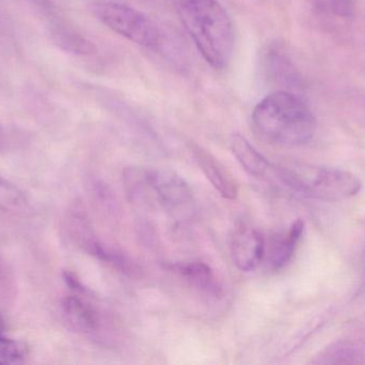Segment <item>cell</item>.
<instances>
[{"mask_svg": "<svg viewBox=\"0 0 365 365\" xmlns=\"http://www.w3.org/2000/svg\"><path fill=\"white\" fill-rule=\"evenodd\" d=\"M272 175L283 186L307 199L340 201L359 194L362 182L344 169L289 163L272 165Z\"/></svg>", "mask_w": 365, "mask_h": 365, "instance_id": "3957f363", "label": "cell"}, {"mask_svg": "<svg viewBox=\"0 0 365 365\" xmlns=\"http://www.w3.org/2000/svg\"><path fill=\"white\" fill-rule=\"evenodd\" d=\"M4 330V319H2L1 314H0V336H2V332Z\"/></svg>", "mask_w": 365, "mask_h": 365, "instance_id": "d6986e66", "label": "cell"}, {"mask_svg": "<svg viewBox=\"0 0 365 365\" xmlns=\"http://www.w3.org/2000/svg\"><path fill=\"white\" fill-rule=\"evenodd\" d=\"M232 152H233L238 162L240 163L245 171L253 177L261 178L272 173V164L268 162L267 159L259 154L246 137L242 135H232L230 141Z\"/></svg>", "mask_w": 365, "mask_h": 365, "instance_id": "30bf717a", "label": "cell"}, {"mask_svg": "<svg viewBox=\"0 0 365 365\" xmlns=\"http://www.w3.org/2000/svg\"><path fill=\"white\" fill-rule=\"evenodd\" d=\"M178 12L202 57L216 70L229 66L235 34L231 17L218 0H178Z\"/></svg>", "mask_w": 365, "mask_h": 365, "instance_id": "7a4b0ae2", "label": "cell"}, {"mask_svg": "<svg viewBox=\"0 0 365 365\" xmlns=\"http://www.w3.org/2000/svg\"><path fill=\"white\" fill-rule=\"evenodd\" d=\"M66 281L73 293L62 300V313L71 328L81 334H94L100 327V314L88 300L87 291L72 274H66Z\"/></svg>", "mask_w": 365, "mask_h": 365, "instance_id": "8992f818", "label": "cell"}, {"mask_svg": "<svg viewBox=\"0 0 365 365\" xmlns=\"http://www.w3.org/2000/svg\"><path fill=\"white\" fill-rule=\"evenodd\" d=\"M193 156L199 165L200 169L204 174L212 186L218 191L223 199L235 201L237 199L240 189L231 171L212 154L202 148L195 147Z\"/></svg>", "mask_w": 365, "mask_h": 365, "instance_id": "ba28073f", "label": "cell"}, {"mask_svg": "<svg viewBox=\"0 0 365 365\" xmlns=\"http://www.w3.org/2000/svg\"><path fill=\"white\" fill-rule=\"evenodd\" d=\"M310 4H312L313 6H317V8H319V6L324 4L323 0H308Z\"/></svg>", "mask_w": 365, "mask_h": 365, "instance_id": "e0dca14e", "label": "cell"}, {"mask_svg": "<svg viewBox=\"0 0 365 365\" xmlns=\"http://www.w3.org/2000/svg\"><path fill=\"white\" fill-rule=\"evenodd\" d=\"M29 208L25 194L0 176V210L8 214H25Z\"/></svg>", "mask_w": 365, "mask_h": 365, "instance_id": "4fadbf2b", "label": "cell"}, {"mask_svg": "<svg viewBox=\"0 0 365 365\" xmlns=\"http://www.w3.org/2000/svg\"><path fill=\"white\" fill-rule=\"evenodd\" d=\"M332 12L340 17L353 16L355 12V0H329Z\"/></svg>", "mask_w": 365, "mask_h": 365, "instance_id": "2e32d148", "label": "cell"}, {"mask_svg": "<svg viewBox=\"0 0 365 365\" xmlns=\"http://www.w3.org/2000/svg\"><path fill=\"white\" fill-rule=\"evenodd\" d=\"M252 124L262 139L287 148L307 145L317 131V120L308 105L287 90L262 99L253 109Z\"/></svg>", "mask_w": 365, "mask_h": 365, "instance_id": "6da1fadb", "label": "cell"}, {"mask_svg": "<svg viewBox=\"0 0 365 365\" xmlns=\"http://www.w3.org/2000/svg\"><path fill=\"white\" fill-rule=\"evenodd\" d=\"M230 251L233 263L240 271H252L265 256V240L257 229L240 224L234 229Z\"/></svg>", "mask_w": 365, "mask_h": 365, "instance_id": "52a82bcc", "label": "cell"}, {"mask_svg": "<svg viewBox=\"0 0 365 365\" xmlns=\"http://www.w3.org/2000/svg\"><path fill=\"white\" fill-rule=\"evenodd\" d=\"M154 199L178 223H187L195 214V199L186 180L170 169L149 171Z\"/></svg>", "mask_w": 365, "mask_h": 365, "instance_id": "5b68a950", "label": "cell"}, {"mask_svg": "<svg viewBox=\"0 0 365 365\" xmlns=\"http://www.w3.org/2000/svg\"><path fill=\"white\" fill-rule=\"evenodd\" d=\"M51 38L58 47L70 53L91 54L96 51V46L90 41L68 30H56Z\"/></svg>", "mask_w": 365, "mask_h": 365, "instance_id": "5bb4252c", "label": "cell"}, {"mask_svg": "<svg viewBox=\"0 0 365 365\" xmlns=\"http://www.w3.org/2000/svg\"><path fill=\"white\" fill-rule=\"evenodd\" d=\"M24 353L19 343L0 336V365L21 364Z\"/></svg>", "mask_w": 365, "mask_h": 365, "instance_id": "9a60e30c", "label": "cell"}, {"mask_svg": "<svg viewBox=\"0 0 365 365\" xmlns=\"http://www.w3.org/2000/svg\"><path fill=\"white\" fill-rule=\"evenodd\" d=\"M268 61L270 64L269 70L272 71L274 79L281 85L291 89L302 87V79L299 72L287 56L278 51H272Z\"/></svg>", "mask_w": 365, "mask_h": 365, "instance_id": "7c38bea8", "label": "cell"}, {"mask_svg": "<svg viewBox=\"0 0 365 365\" xmlns=\"http://www.w3.org/2000/svg\"><path fill=\"white\" fill-rule=\"evenodd\" d=\"M96 16L109 29L130 42L153 49L160 42L158 26L148 15L119 2H104L94 9Z\"/></svg>", "mask_w": 365, "mask_h": 365, "instance_id": "277c9868", "label": "cell"}, {"mask_svg": "<svg viewBox=\"0 0 365 365\" xmlns=\"http://www.w3.org/2000/svg\"><path fill=\"white\" fill-rule=\"evenodd\" d=\"M4 132H2V129L0 128V150H1L2 148H4Z\"/></svg>", "mask_w": 365, "mask_h": 365, "instance_id": "ac0fdd59", "label": "cell"}, {"mask_svg": "<svg viewBox=\"0 0 365 365\" xmlns=\"http://www.w3.org/2000/svg\"><path fill=\"white\" fill-rule=\"evenodd\" d=\"M170 271L188 283L191 287L210 297H220L222 287L214 270L202 261H188L167 266Z\"/></svg>", "mask_w": 365, "mask_h": 365, "instance_id": "9c48e42d", "label": "cell"}, {"mask_svg": "<svg viewBox=\"0 0 365 365\" xmlns=\"http://www.w3.org/2000/svg\"><path fill=\"white\" fill-rule=\"evenodd\" d=\"M304 224L302 220L295 221L282 239H279L270 252V265L274 269H281L291 261L304 234Z\"/></svg>", "mask_w": 365, "mask_h": 365, "instance_id": "8fae6325", "label": "cell"}]
</instances>
